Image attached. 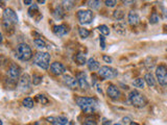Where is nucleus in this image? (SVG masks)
Here are the masks:
<instances>
[{
    "instance_id": "nucleus-1",
    "label": "nucleus",
    "mask_w": 167,
    "mask_h": 125,
    "mask_svg": "<svg viewBox=\"0 0 167 125\" xmlns=\"http://www.w3.org/2000/svg\"><path fill=\"white\" fill-rule=\"evenodd\" d=\"M76 104L82 108L83 112L91 114L95 111L97 106V100L92 97H77L75 99Z\"/></svg>"
},
{
    "instance_id": "nucleus-2",
    "label": "nucleus",
    "mask_w": 167,
    "mask_h": 125,
    "mask_svg": "<svg viewBox=\"0 0 167 125\" xmlns=\"http://www.w3.org/2000/svg\"><path fill=\"white\" fill-rule=\"evenodd\" d=\"M129 99L131 101L132 105L135 106L137 108H141L144 107V106L147 104V99L143 94H141L139 91L137 90H134L132 91L129 95Z\"/></svg>"
},
{
    "instance_id": "nucleus-3",
    "label": "nucleus",
    "mask_w": 167,
    "mask_h": 125,
    "mask_svg": "<svg viewBox=\"0 0 167 125\" xmlns=\"http://www.w3.org/2000/svg\"><path fill=\"white\" fill-rule=\"evenodd\" d=\"M16 55L20 61L27 62L32 57V51L27 44L21 43L17 46V50H16Z\"/></svg>"
},
{
    "instance_id": "nucleus-4",
    "label": "nucleus",
    "mask_w": 167,
    "mask_h": 125,
    "mask_svg": "<svg viewBox=\"0 0 167 125\" xmlns=\"http://www.w3.org/2000/svg\"><path fill=\"white\" fill-rule=\"evenodd\" d=\"M34 62L43 70H47L50 64V54L48 52H37L34 57Z\"/></svg>"
},
{
    "instance_id": "nucleus-5",
    "label": "nucleus",
    "mask_w": 167,
    "mask_h": 125,
    "mask_svg": "<svg viewBox=\"0 0 167 125\" xmlns=\"http://www.w3.org/2000/svg\"><path fill=\"white\" fill-rule=\"evenodd\" d=\"M98 75L103 79H112V78L117 77L118 72L117 70L112 67L109 66H103L99 68L98 70Z\"/></svg>"
},
{
    "instance_id": "nucleus-6",
    "label": "nucleus",
    "mask_w": 167,
    "mask_h": 125,
    "mask_svg": "<svg viewBox=\"0 0 167 125\" xmlns=\"http://www.w3.org/2000/svg\"><path fill=\"white\" fill-rule=\"evenodd\" d=\"M156 77L161 85H167V67L159 65L156 68Z\"/></svg>"
},
{
    "instance_id": "nucleus-7",
    "label": "nucleus",
    "mask_w": 167,
    "mask_h": 125,
    "mask_svg": "<svg viewBox=\"0 0 167 125\" xmlns=\"http://www.w3.org/2000/svg\"><path fill=\"white\" fill-rule=\"evenodd\" d=\"M77 19L80 24H90L93 20V13L90 10H84L77 11Z\"/></svg>"
},
{
    "instance_id": "nucleus-8",
    "label": "nucleus",
    "mask_w": 167,
    "mask_h": 125,
    "mask_svg": "<svg viewBox=\"0 0 167 125\" xmlns=\"http://www.w3.org/2000/svg\"><path fill=\"white\" fill-rule=\"evenodd\" d=\"M3 20L11 22V24L15 25L16 23H18V16L15 13V11H13L11 8H5L3 11Z\"/></svg>"
},
{
    "instance_id": "nucleus-9",
    "label": "nucleus",
    "mask_w": 167,
    "mask_h": 125,
    "mask_svg": "<svg viewBox=\"0 0 167 125\" xmlns=\"http://www.w3.org/2000/svg\"><path fill=\"white\" fill-rule=\"evenodd\" d=\"M20 73H21V68L18 65L16 64H11L10 68H8V76L11 77V80H17L20 76Z\"/></svg>"
},
{
    "instance_id": "nucleus-10",
    "label": "nucleus",
    "mask_w": 167,
    "mask_h": 125,
    "mask_svg": "<svg viewBox=\"0 0 167 125\" xmlns=\"http://www.w3.org/2000/svg\"><path fill=\"white\" fill-rule=\"evenodd\" d=\"M18 87H19L21 91H26V90L29 89V87H31V77H29L28 74H23L21 76Z\"/></svg>"
},
{
    "instance_id": "nucleus-11",
    "label": "nucleus",
    "mask_w": 167,
    "mask_h": 125,
    "mask_svg": "<svg viewBox=\"0 0 167 125\" xmlns=\"http://www.w3.org/2000/svg\"><path fill=\"white\" fill-rule=\"evenodd\" d=\"M50 71H51L52 74L54 75H62L66 72V68L64 67V65H62L61 62H52L50 65Z\"/></svg>"
},
{
    "instance_id": "nucleus-12",
    "label": "nucleus",
    "mask_w": 167,
    "mask_h": 125,
    "mask_svg": "<svg viewBox=\"0 0 167 125\" xmlns=\"http://www.w3.org/2000/svg\"><path fill=\"white\" fill-rule=\"evenodd\" d=\"M106 94L112 100H117L120 97V91L116 85H109L108 89H106Z\"/></svg>"
},
{
    "instance_id": "nucleus-13",
    "label": "nucleus",
    "mask_w": 167,
    "mask_h": 125,
    "mask_svg": "<svg viewBox=\"0 0 167 125\" xmlns=\"http://www.w3.org/2000/svg\"><path fill=\"white\" fill-rule=\"evenodd\" d=\"M76 79H77V83L80 85V88H82L84 90H88L89 89V82L87 80V76H86V73L84 72H80L76 75Z\"/></svg>"
},
{
    "instance_id": "nucleus-14",
    "label": "nucleus",
    "mask_w": 167,
    "mask_h": 125,
    "mask_svg": "<svg viewBox=\"0 0 167 125\" xmlns=\"http://www.w3.org/2000/svg\"><path fill=\"white\" fill-rule=\"evenodd\" d=\"M52 31L55 36L57 37H63L68 32V27L64 24H61V25H54L52 28Z\"/></svg>"
},
{
    "instance_id": "nucleus-15",
    "label": "nucleus",
    "mask_w": 167,
    "mask_h": 125,
    "mask_svg": "<svg viewBox=\"0 0 167 125\" xmlns=\"http://www.w3.org/2000/svg\"><path fill=\"white\" fill-rule=\"evenodd\" d=\"M127 21H129V23L132 25V26H136V25H138L139 22H140V17H139V15L136 13V11H132L129 13Z\"/></svg>"
},
{
    "instance_id": "nucleus-16",
    "label": "nucleus",
    "mask_w": 167,
    "mask_h": 125,
    "mask_svg": "<svg viewBox=\"0 0 167 125\" xmlns=\"http://www.w3.org/2000/svg\"><path fill=\"white\" fill-rule=\"evenodd\" d=\"M63 80H64V82L66 83L69 88H71V89H75V88L78 85L77 79L72 77V76H70V75H64Z\"/></svg>"
},
{
    "instance_id": "nucleus-17",
    "label": "nucleus",
    "mask_w": 167,
    "mask_h": 125,
    "mask_svg": "<svg viewBox=\"0 0 167 125\" xmlns=\"http://www.w3.org/2000/svg\"><path fill=\"white\" fill-rule=\"evenodd\" d=\"M87 66H88V69H89L90 71H98L99 68H100V66H99V62L97 61H95L93 57H91V59H89L87 61Z\"/></svg>"
},
{
    "instance_id": "nucleus-18",
    "label": "nucleus",
    "mask_w": 167,
    "mask_h": 125,
    "mask_svg": "<svg viewBox=\"0 0 167 125\" xmlns=\"http://www.w3.org/2000/svg\"><path fill=\"white\" fill-rule=\"evenodd\" d=\"M42 16L40 14V11H39V8L37 4H31V8H28V16L31 18H34V19H36V16Z\"/></svg>"
},
{
    "instance_id": "nucleus-19",
    "label": "nucleus",
    "mask_w": 167,
    "mask_h": 125,
    "mask_svg": "<svg viewBox=\"0 0 167 125\" xmlns=\"http://www.w3.org/2000/svg\"><path fill=\"white\" fill-rule=\"evenodd\" d=\"M64 15H65V13H64V10H63V6L62 5L55 6L54 11H53V16H54L57 19L61 20V19L64 18Z\"/></svg>"
},
{
    "instance_id": "nucleus-20",
    "label": "nucleus",
    "mask_w": 167,
    "mask_h": 125,
    "mask_svg": "<svg viewBox=\"0 0 167 125\" xmlns=\"http://www.w3.org/2000/svg\"><path fill=\"white\" fill-rule=\"evenodd\" d=\"M144 82L147 83L149 87H154L156 85V80H155V77L152 73H146L144 76Z\"/></svg>"
},
{
    "instance_id": "nucleus-21",
    "label": "nucleus",
    "mask_w": 167,
    "mask_h": 125,
    "mask_svg": "<svg viewBox=\"0 0 167 125\" xmlns=\"http://www.w3.org/2000/svg\"><path fill=\"white\" fill-rule=\"evenodd\" d=\"M75 62H77L78 65L83 66V65L87 64V59H86V55L84 54L83 52H78L77 54L75 55Z\"/></svg>"
},
{
    "instance_id": "nucleus-22",
    "label": "nucleus",
    "mask_w": 167,
    "mask_h": 125,
    "mask_svg": "<svg viewBox=\"0 0 167 125\" xmlns=\"http://www.w3.org/2000/svg\"><path fill=\"white\" fill-rule=\"evenodd\" d=\"M144 83H145V82H144V78H137V79H135L133 82V85L135 88H139V89H143L144 88Z\"/></svg>"
},
{
    "instance_id": "nucleus-23",
    "label": "nucleus",
    "mask_w": 167,
    "mask_h": 125,
    "mask_svg": "<svg viewBox=\"0 0 167 125\" xmlns=\"http://www.w3.org/2000/svg\"><path fill=\"white\" fill-rule=\"evenodd\" d=\"M23 106H25L26 108H32L34 107V100H32L31 97H26L23 100Z\"/></svg>"
},
{
    "instance_id": "nucleus-24",
    "label": "nucleus",
    "mask_w": 167,
    "mask_h": 125,
    "mask_svg": "<svg viewBox=\"0 0 167 125\" xmlns=\"http://www.w3.org/2000/svg\"><path fill=\"white\" fill-rule=\"evenodd\" d=\"M78 34H80L82 39H87L88 37L90 36V31L88 30V29L84 28V27H80V28H78Z\"/></svg>"
},
{
    "instance_id": "nucleus-25",
    "label": "nucleus",
    "mask_w": 167,
    "mask_h": 125,
    "mask_svg": "<svg viewBox=\"0 0 167 125\" xmlns=\"http://www.w3.org/2000/svg\"><path fill=\"white\" fill-rule=\"evenodd\" d=\"M98 30L100 32L101 36H108V34H110V29H109V27L106 26V25H100V26L98 27Z\"/></svg>"
},
{
    "instance_id": "nucleus-26",
    "label": "nucleus",
    "mask_w": 167,
    "mask_h": 125,
    "mask_svg": "<svg viewBox=\"0 0 167 125\" xmlns=\"http://www.w3.org/2000/svg\"><path fill=\"white\" fill-rule=\"evenodd\" d=\"M113 17H114L116 20H122V19L124 18V13H123V11H121V10L115 11L114 13H113Z\"/></svg>"
},
{
    "instance_id": "nucleus-27",
    "label": "nucleus",
    "mask_w": 167,
    "mask_h": 125,
    "mask_svg": "<svg viewBox=\"0 0 167 125\" xmlns=\"http://www.w3.org/2000/svg\"><path fill=\"white\" fill-rule=\"evenodd\" d=\"M115 30L120 34H125V27L123 24H120V23H117V24L114 25Z\"/></svg>"
},
{
    "instance_id": "nucleus-28",
    "label": "nucleus",
    "mask_w": 167,
    "mask_h": 125,
    "mask_svg": "<svg viewBox=\"0 0 167 125\" xmlns=\"http://www.w3.org/2000/svg\"><path fill=\"white\" fill-rule=\"evenodd\" d=\"M36 101H38V102L41 103V104H47L48 103V99L46 98L44 95H37Z\"/></svg>"
},
{
    "instance_id": "nucleus-29",
    "label": "nucleus",
    "mask_w": 167,
    "mask_h": 125,
    "mask_svg": "<svg viewBox=\"0 0 167 125\" xmlns=\"http://www.w3.org/2000/svg\"><path fill=\"white\" fill-rule=\"evenodd\" d=\"M159 20H160V18H159V16H158L157 13H152V15H150V17H149L150 24H156V23L159 22Z\"/></svg>"
},
{
    "instance_id": "nucleus-30",
    "label": "nucleus",
    "mask_w": 167,
    "mask_h": 125,
    "mask_svg": "<svg viewBox=\"0 0 167 125\" xmlns=\"http://www.w3.org/2000/svg\"><path fill=\"white\" fill-rule=\"evenodd\" d=\"M32 82H34V85H38L42 82V76L39 75V74H34L32 75Z\"/></svg>"
},
{
    "instance_id": "nucleus-31",
    "label": "nucleus",
    "mask_w": 167,
    "mask_h": 125,
    "mask_svg": "<svg viewBox=\"0 0 167 125\" xmlns=\"http://www.w3.org/2000/svg\"><path fill=\"white\" fill-rule=\"evenodd\" d=\"M34 43L36 44V46L39 48H45L46 47V43L42 40V39H34Z\"/></svg>"
},
{
    "instance_id": "nucleus-32",
    "label": "nucleus",
    "mask_w": 167,
    "mask_h": 125,
    "mask_svg": "<svg viewBox=\"0 0 167 125\" xmlns=\"http://www.w3.org/2000/svg\"><path fill=\"white\" fill-rule=\"evenodd\" d=\"M57 122L60 125H66L68 123V119H67V117H64V116H60V117L57 118Z\"/></svg>"
},
{
    "instance_id": "nucleus-33",
    "label": "nucleus",
    "mask_w": 167,
    "mask_h": 125,
    "mask_svg": "<svg viewBox=\"0 0 167 125\" xmlns=\"http://www.w3.org/2000/svg\"><path fill=\"white\" fill-rule=\"evenodd\" d=\"M63 8H65L67 11L71 10L74 6V2L73 1H63Z\"/></svg>"
},
{
    "instance_id": "nucleus-34",
    "label": "nucleus",
    "mask_w": 167,
    "mask_h": 125,
    "mask_svg": "<svg viewBox=\"0 0 167 125\" xmlns=\"http://www.w3.org/2000/svg\"><path fill=\"white\" fill-rule=\"evenodd\" d=\"M87 3L92 8H98L99 5H100V1H88Z\"/></svg>"
},
{
    "instance_id": "nucleus-35",
    "label": "nucleus",
    "mask_w": 167,
    "mask_h": 125,
    "mask_svg": "<svg viewBox=\"0 0 167 125\" xmlns=\"http://www.w3.org/2000/svg\"><path fill=\"white\" fill-rule=\"evenodd\" d=\"M96 121H95L94 119H86L85 121H84V123L82 125H96Z\"/></svg>"
},
{
    "instance_id": "nucleus-36",
    "label": "nucleus",
    "mask_w": 167,
    "mask_h": 125,
    "mask_svg": "<svg viewBox=\"0 0 167 125\" xmlns=\"http://www.w3.org/2000/svg\"><path fill=\"white\" fill-rule=\"evenodd\" d=\"M104 4H106V6H109V8H113V6H115L116 4H117V2H116L115 0H106V1H104Z\"/></svg>"
},
{
    "instance_id": "nucleus-37",
    "label": "nucleus",
    "mask_w": 167,
    "mask_h": 125,
    "mask_svg": "<svg viewBox=\"0 0 167 125\" xmlns=\"http://www.w3.org/2000/svg\"><path fill=\"white\" fill-rule=\"evenodd\" d=\"M99 43H100L101 49H104V48H106V39H104L103 36L99 37Z\"/></svg>"
},
{
    "instance_id": "nucleus-38",
    "label": "nucleus",
    "mask_w": 167,
    "mask_h": 125,
    "mask_svg": "<svg viewBox=\"0 0 167 125\" xmlns=\"http://www.w3.org/2000/svg\"><path fill=\"white\" fill-rule=\"evenodd\" d=\"M46 120H47V121L49 122V123H51V124H53V125H57V118H54V117H48Z\"/></svg>"
},
{
    "instance_id": "nucleus-39",
    "label": "nucleus",
    "mask_w": 167,
    "mask_h": 125,
    "mask_svg": "<svg viewBox=\"0 0 167 125\" xmlns=\"http://www.w3.org/2000/svg\"><path fill=\"white\" fill-rule=\"evenodd\" d=\"M103 61H104V62H109V64H111V62H113L112 57L108 56V55H103Z\"/></svg>"
},
{
    "instance_id": "nucleus-40",
    "label": "nucleus",
    "mask_w": 167,
    "mask_h": 125,
    "mask_svg": "<svg viewBox=\"0 0 167 125\" xmlns=\"http://www.w3.org/2000/svg\"><path fill=\"white\" fill-rule=\"evenodd\" d=\"M111 124V121L110 120H108V119H106V118H104L103 119V125H110Z\"/></svg>"
},
{
    "instance_id": "nucleus-41",
    "label": "nucleus",
    "mask_w": 167,
    "mask_h": 125,
    "mask_svg": "<svg viewBox=\"0 0 167 125\" xmlns=\"http://www.w3.org/2000/svg\"><path fill=\"white\" fill-rule=\"evenodd\" d=\"M122 121H123V123L124 124H126V123H129V118H123V119H122Z\"/></svg>"
},
{
    "instance_id": "nucleus-42",
    "label": "nucleus",
    "mask_w": 167,
    "mask_h": 125,
    "mask_svg": "<svg viewBox=\"0 0 167 125\" xmlns=\"http://www.w3.org/2000/svg\"><path fill=\"white\" fill-rule=\"evenodd\" d=\"M24 4L29 5V4H32V1H31V0H24Z\"/></svg>"
},
{
    "instance_id": "nucleus-43",
    "label": "nucleus",
    "mask_w": 167,
    "mask_h": 125,
    "mask_svg": "<svg viewBox=\"0 0 167 125\" xmlns=\"http://www.w3.org/2000/svg\"><path fill=\"white\" fill-rule=\"evenodd\" d=\"M129 125H140V124L136 123V122H131V123H129Z\"/></svg>"
},
{
    "instance_id": "nucleus-44",
    "label": "nucleus",
    "mask_w": 167,
    "mask_h": 125,
    "mask_svg": "<svg viewBox=\"0 0 167 125\" xmlns=\"http://www.w3.org/2000/svg\"><path fill=\"white\" fill-rule=\"evenodd\" d=\"M38 3H45V0H39Z\"/></svg>"
},
{
    "instance_id": "nucleus-45",
    "label": "nucleus",
    "mask_w": 167,
    "mask_h": 125,
    "mask_svg": "<svg viewBox=\"0 0 167 125\" xmlns=\"http://www.w3.org/2000/svg\"><path fill=\"white\" fill-rule=\"evenodd\" d=\"M1 43H2V34H0V44H1Z\"/></svg>"
},
{
    "instance_id": "nucleus-46",
    "label": "nucleus",
    "mask_w": 167,
    "mask_h": 125,
    "mask_svg": "<svg viewBox=\"0 0 167 125\" xmlns=\"http://www.w3.org/2000/svg\"><path fill=\"white\" fill-rule=\"evenodd\" d=\"M69 125H74V123H73L72 121H71V122H69Z\"/></svg>"
},
{
    "instance_id": "nucleus-47",
    "label": "nucleus",
    "mask_w": 167,
    "mask_h": 125,
    "mask_svg": "<svg viewBox=\"0 0 167 125\" xmlns=\"http://www.w3.org/2000/svg\"><path fill=\"white\" fill-rule=\"evenodd\" d=\"M34 125H40V123H39V122H37V123H34Z\"/></svg>"
},
{
    "instance_id": "nucleus-48",
    "label": "nucleus",
    "mask_w": 167,
    "mask_h": 125,
    "mask_svg": "<svg viewBox=\"0 0 167 125\" xmlns=\"http://www.w3.org/2000/svg\"><path fill=\"white\" fill-rule=\"evenodd\" d=\"M0 125H2V121H1V119H0Z\"/></svg>"
}]
</instances>
